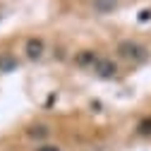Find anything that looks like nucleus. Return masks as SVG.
I'll use <instances>...</instances> for the list:
<instances>
[{
	"instance_id": "1",
	"label": "nucleus",
	"mask_w": 151,
	"mask_h": 151,
	"mask_svg": "<svg viewBox=\"0 0 151 151\" xmlns=\"http://www.w3.org/2000/svg\"><path fill=\"white\" fill-rule=\"evenodd\" d=\"M115 55L129 65H142L149 60V48L137 39H120L115 43Z\"/></svg>"
},
{
	"instance_id": "2",
	"label": "nucleus",
	"mask_w": 151,
	"mask_h": 151,
	"mask_svg": "<svg viewBox=\"0 0 151 151\" xmlns=\"http://www.w3.org/2000/svg\"><path fill=\"white\" fill-rule=\"evenodd\" d=\"M91 74L96 79L110 82V79H115L120 74V65H118L115 58H110V55H99V60L93 63V67H91Z\"/></svg>"
},
{
	"instance_id": "3",
	"label": "nucleus",
	"mask_w": 151,
	"mask_h": 151,
	"mask_svg": "<svg viewBox=\"0 0 151 151\" xmlns=\"http://www.w3.org/2000/svg\"><path fill=\"white\" fill-rule=\"evenodd\" d=\"M22 53H24V58L29 63L43 60V55H46V39H43V36H29V39L24 41Z\"/></svg>"
},
{
	"instance_id": "4",
	"label": "nucleus",
	"mask_w": 151,
	"mask_h": 151,
	"mask_svg": "<svg viewBox=\"0 0 151 151\" xmlns=\"http://www.w3.org/2000/svg\"><path fill=\"white\" fill-rule=\"evenodd\" d=\"M99 50H93V48H82V50H77L74 53V58H72V63L77 65V67H84V70H91L93 67V63L99 60Z\"/></svg>"
},
{
	"instance_id": "5",
	"label": "nucleus",
	"mask_w": 151,
	"mask_h": 151,
	"mask_svg": "<svg viewBox=\"0 0 151 151\" xmlns=\"http://www.w3.org/2000/svg\"><path fill=\"white\" fill-rule=\"evenodd\" d=\"M89 7H91L93 14L106 17V14H113L120 7V0H89Z\"/></svg>"
},
{
	"instance_id": "6",
	"label": "nucleus",
	"mask_w": 151,
	"mask_h": 151,
	"mask_svg": "<svg viewBox=\"0 0 151 151\" xmlns=\"http://www.w3.org/2000/svg\"><path fill=\"white\" fill-rule=\"evenodd\" d=\"M27 137H29V139H36V142H41V144H46V139L50 137V127L43 125V122L31 125V127L27 129Z\"/></svg>"
},
{
	"instance_id": "7",
	"label": "nucleus",
	"mask_w": 151,
	"mask_h": 151,
	"mask_svg": "<svg viewBox=\"0 0 151 151\" xmlns=\"http://www.w3.org/2000/svg\"><path fill=\"white\" fill-rule=\"evenodd\" d=\"M19 60H17L14 53H0V74H10L17 70Z\"/></svg>"
},
{
	"instance_id": "8",
	"label": "nucleus",
	"mask_w": 151,
	"mask_h": 151,
	"mask_svg": "<svg viewBox=\"0 0 151 151\" xmlns=\"http://www.w3.org/2000/svg\"><path fill=\"white\" fill-rule=\"evenodd\" d=\"M137 134L142 137H151V118H144L137 122Z\"/></svg>"
},
{
	"instance_id": "9",
	"label": "nucleus",
	"mask_w": 151,
	"mask_h": 151,
	"mask_svg": "<svg viewBox=\"0 0 151 151\" xmlns=\"http://www.w3.org/2000/svg\"><path fill=\"white\" fill-rule=\"evenodd\" d=\"M34 151H63L60 144H53V142H46V144H39Z\"/></svg>"
}]
</instances>
